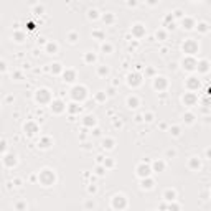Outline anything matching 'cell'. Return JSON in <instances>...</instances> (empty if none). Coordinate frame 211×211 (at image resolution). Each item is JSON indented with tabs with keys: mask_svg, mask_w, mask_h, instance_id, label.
I'll return each mask as SVG.
<instances>
[{
	"mask_svg": "<svg viewBox=\"0 0 211 211\" xmlns=\"http://www.w3.org/2000/svg\"><path fill=\"white\" fill-rule=\"evenodd\" d=\"M38 180L41 182V185H43V186H51L54 183V180H56V176H54V173L51 172V170L45 168V170H41V172H40Z\"/></svg>",
	"mask_w": 211,
	"mask_h": 211,
	"instance_id": "6da1fadb",
	"label": "cell"
},
{
	"mask_svg": "<svg viewBox=\"0 0 211 211\" xmlns=\"http://www.w3.org/2000/svg\"><path fill=\"white\" fill-rule=\"evenodd\" d=\"M183 53H186V54H196L198 51H200V45H198V41L196 40H185V43H183Z\"/></svg>",
	"mask_w": 211,
	"mask_h": 211,
	"instance_id": "7a4b0ae2",
	"label": "cell"
},
{
	"mask_svg": "<svg viewBox=\"0 0 211 211\" xmlns=\"http://www.w3.org/2000/svg\"><path fill=\"white\" fill-rule=\"evenodd\" d=\"M71 97L74 101H79V102H82V101L87 97V91L84 86H74L71 91Z\"/></svg>",
	"mask_w": 211,
	"mask_h": 211,
	"instance_id": "3957f363",
	"label": "cell"
},
{
	"mask_svg": "<svg viewBox=\"0 0 211 211\" xmlns=\"http://www.w3.org/2000/svg\"><path fill=\"white\" fill-rule=\"evenodd\" d=\"M182 66H183V69H186V71H193V69H196L198 61L195 60L191 54H186V56L182 60Z\"/></svg>",
	"mask_w": 211,
	"mask_h": 211,
	"instance_id": "277c9868",
	"label": "cell"
},
{
	"mask_svg": "<svg viewBox=\"0 0 211 211\" xmlns=\"http://www.w3.org/2000/svg\"><path fill=\"white\" fill-rule=\"evenodd\" d=\"M35 99L40 104H48V102H51V94L48 89H40V91H36Z\"/></svg>",
	"mask_w": 211,
	"mask_h": 211,
	"instance_id": "5b68a950",
	"label": "cell"
},
{
	"mask_svg": "<svg viewBox=\"0 0 211 211\" xmlns=\"http://www.w3.org/2000/svg\"><path fill=\"white\" fill-rule=\"evenodd\" d=\"M50 106H51V111H53L54 114H61V112H65L66 109H68V106L60 99H53L50 102Z\"/></svg>",
	"mask_w": 211,
	"mask_h": 211,
	"instance_id": "8992f818",
	"label": "cell"
},
{
	"mask_svg": "<svg viewBox=\"0 0 211 211\" xmlns=\"http://www.w3.org/2000/svg\"><path fill=\"white\" fill-rule=\"evenodd\" d=\"M112 208L114 210H124V208H127V200H125L124 195H115L114 198H112Z\"/></svg>",
	"mask_w": 211,
	"mask_h": 211,
	"instance_id": "52a82bcc",
	"label": "cell"
},
{
	"mask_svg": "<svg viewBox=\"0 0 211 211\" xmlns=\"http://www.w3.org/2000/svg\"><path fill=\"white\" fill-rule=\"evenodd\" d=\"M135 172H137V176H140V178H147V176H150V172H154L149 165L145 163H140L139 167L135 168Z\"/></svg>",
	"mask_w": 211,
	"mask_h": 211,
	"instance_id": "ba28073f",
	"label": "cell"
},
{
	"mask_svg": "<svg viewBox=\"0 0 211 211\" xmlns=\"http://www.w3.org/2000/svg\"><path fill=\"white\" fill-rule=\"evenodd\" d=\"M198 102V96L193 93V91H190V93H185V96H183V104L185 106H195V104Z\"/></svg>",
	"mask_w": 211,
	"mask_h": 211,
	"instance_id": "9c48e42d",
	"label": "cell"
},
{
	"mask_svg": "<svg viewBox=\"0 0 211 211\" xmlns=\"http://www.w3.org/2000/svg\"><path fill=\"white\" fill-rule=\"evenodd\" d=\"M167 86H168V81H167V78H163V76H157V78L154 79V87L155 89L163 91Z\"/></svg>",
	"mask_w": 211,
	"mask_h": 211,
	"instance_id": "30bf717a",
	"label": "cell"
},
{
	"mask_svg": "<svg viewBox=\"0 0 211 211\" xmlns=\"http://www.w3.org/2000/svg\"><path fill=\"white\" fill-rule=\"evenodd\" d=\"M130 32H132V35L135 36V38H142V36L145 35V26H143L142 23H135Z\"/></svg>",
	"mask_w": 211,
	"mask_h": 211,
	"instance_id": "8fae6325",
	"label": "cell"
},
{
	"mask_svg": "<svg viewBox=\"0 0 211 211\" xmlns=\"http://www.w3.org/2000/svg\"><path fill=\"white\" fill-rule=\"evenodd\" d=\"M127 82H129V86L137 87L140 82H142V76L137 74V73H134V74H129V76H127Z\"/></svg>",
	"mask_w": 211,
	"mask_h": 211,
	"instance_id": "7c38bea8",
	"label": "cell"
},
{
	"mask_svg": "<svg viewBox=\"0 0 211 211\" xmlns=\"http://www.w3.org/2000/svg\"><path fill=\"white\" fill-rule=\"evenodd\" d=\"M186 87H188L190 91H196L198 87H200V79H196V78H188V81H186Z\"/></svg>",
	"mask_w": 211,
	"mask_h": 211,
	"instance_id": "4fadbf2b",
	"label": "cell"
},
{
	"mask_svg": "<svg viewBox=\"0 0 211 211\" xmlns=\"http://www.w3.org/2000/svg\"><path fill=\"white\" fill-rule=\"evenodd\" d=\"M63 78H65V82H73L76 79V71L74 69H65L63 71Z\"/></svg>",
	"mask_w": 211,
	"mask_h": 211,
	"instance_id": "5bb4252c",
	"label": "cell"
},
{
	"mask_svg": "<svg viewBox=\"0 0 211 211\" xmlns=\"http://www.w3.org/2000/svg\"><path fill=\"white\" fill-rule=\"evenodd\" d=\"M182 25H183V30H193L195 26H196V25H195V20H193V18H190V17L183 18Z\"/></svg>",
	"mask_w": 211,
	"mask_h": 211,
	"instance_id": "9a60e30c",
	"label": "cell"
},
{
	"mask_svg": "<svg viewBox=\"0 0 211 211\" xmlns=\"http://www.w3.org/2000/svg\"><path fill=\"white\" fill-rule=\"evenodd\" d=\"M38 132V125L35 124V122H26L25 124V134H28V135H33V134Z\"/></svg>",
	"mask_w": 211,
	"mask_h": 211,
	"instance_id": "2e32d148",
	"label": "cell"
},
{
	"mask_svg": "<svg viewBox=\"0 0 211 211\" xmlns=\"http://www.w3.org/2000/svg\"><path fill=\"white\" fill-rule=\"evenodd\" d=\"M196 69L200 73H208V71H211V66H210V63H208L206 60H201V61H198Z\"/></svg>",
	"mask_w": 211,
	"mask_h": 211,
	"instance_id": "e0dca14e",
	"label": "cell"
},
{
	"mask_svg": "<svg viewBox=\"0 0 211 211\" xmlns=\"http://www.w3.org/2000/svg\"><path fill=\"white\" fill-rule=\"evenodd\" d=\"M188 167H190V170H200V168H201V162H200V158H198V157H191V158H190Z\"/></svg>",
	"mask_w": 211,
	"mask_h": 211,
	"instance_id": "ac0fdd59",
	"label": "cell"
},
{
	"mask_svg": "<svg viewBox=\"0 0 211 211\" xmlns=\"http://www.w3.org/2000/svg\"><path fill=\"white\" fill-rule=\"evenodd\" d=\"M154 185H155V182L150 178V176H147V178H142V190H152L154 188Z\"/></svg>",
	"mask_w": 211,
	"mask_h": 211,
	"instance_id": "d6986e66",
	"label": "cell"
},
{
	"mask_svg": "<svg viewBox=\"0 0 211 211\" xmlns=\"http://www.w3.org/2000/svg\"><path fill=\"white\" fill-rule=\"evenodd\" d=\"M152 170H154V172H163L165 170V162L163 160H155Z\"/></svg>",
	"mask_w": 211,
	"mask_h": 211,
	"instance_id": "ffe728a7",
	"label": "cell"
},
{
	"mask_svg": "<svg viewBox=\"0 0 211 211\" xmlns=\"http://www.w3.org/2000/svg\"><path fill=\"white\" fill-rule=\"evenodd\" d=\"M163 198H165V200H168V201L176 200V191H175V190H165Z\"/></svg>",
	"mask_w": 211,
	"mask_h": 211,
	"instance_id": "44dd1931",
	"label": "cell"
},
{
	"mask_svg": "<svg viewBox=\"0 0 211 211\" xmlns=\"http://www.w3.org/2000/svg\"><path fill=\"white\" fill-rule=\"evenodd\" d=\"M46 53H48V54H56V53H58V45L53 43V41L46 43Z\"/></svg>",
	"mask_w": 211,
	"mask_h": 211,
	"instance_id": "7402d4cb",
	"label": "cell"
},
{
	"mask_svg": "<svg viewBox=\"0 0 211 211\" xmlns=\"http://www.w3.org/2000/svg\"><path fill=\"white\" fill-rule=\"evenodd\" d=\"M127 106H129V109H135L137 106H139V99H137L135 96L127 97Z\"/></svg>",
	"mask_w": 211,
	"mask_h": 211,
	"instance_id": "603a6c76",
	"label": "cell"
},
{
	"mask_svg": "<svg viewBox=\"0 0 211 211\" xmlns=\"http://www.w3.org/2000/svg\"><path fill=\"white\" fill-rule=\"evenodd\" d=\"M82 124L86 125V127H93V125H96V117L94 115H86L84 121H82Z\"/></svg>",
	"mask_w": 211,
	"mask_h": 211,
	"instance_id": "cb8c5ba5",
	"label": "cell"
},
{
	"mask_svg": "<svg viewBox=\"0 0 211 211\" xmlns=\"http://www.w3.org/2000/svg\"><path fill=\"white\" fill-rule=\"evenodd\" d=\"M114 145H115V140L114 139H104L102 140V147H104V149H107V150L114 149Z\"/></svg>",
	"mask_w": 211,
	"mask_h": 211,
	"instance_id": "d4e9b609",
	"label": "cell"
},
{
	"mask_svg": "<svg viewBox=\"0 0 211 211\" xmlns=\"http://www.w3.org/2000/svg\"><path fill=\"white\" fill-rule=\"evenodd\" d=\"M66 111H68L69 114H78V112L81 111V106H78V104H69Z\"/></svg>",
	"mask_w": 211,
	"mask_h": 211,
	"instance_id": "484cf974",
	"label": "cell"
},
{
	"mask_svg": "<svg viewBox=\"0 0 211 211\" xmlns=\"http://www.w3.org/2000/svg\"><path fill=\"white\" fill-rule=\"evenodd\" d=\"M196 28H198V32H201V33H206L208 30H210V28H208V25H206L204 22L198 23V25H196Z\"/></svg>",
	"mask_w": 211,
	"mask_h": 211,
	"instance_id": "4316f807",
	"label": "cell"
},
{
	"mask_svg": "<svg viewBox=\"0 0 211 211\" xmlns=\"http://www.w3.org/2000/svg\"><path fill=\"white\" fill-rule=\"evenodd\" d=\"M78 38H79V35L76 32H69L68 33V40L71 41V43H76V40H78Z\"/></svg>",
	"mask_w": 211,
	"mask_h": 211,
	"instance_id": "83f0119b",
	"label": "cell"
},
{
	"mask_svg": "<svg viewBox=\"0 0 211 211\" xmlns=\"http://www.w3.org/2000/svg\"><path fill=\"white\" fill-rule=\"evenodd\" d=\"M84 61H86V63H94V61H96V54L94 53H86Z\"/></svg>",
	"mask_w": 211,
	"mask_h": 211,
	"instance_id": "f1b7e54d",
	"label": "cell"
},
{
	"mask_svg": "<svg viewBox=\"0 0 211 211\" xmlns=\"http://www.w3.org/2000/svg\"><path fill=\"white\" fill-rule=\"evenodd\" d=\"M97 73H99V76H107L109 74V68H107V66H99Z\"/></svg>",
	"mask_w": 211,
	"mask_h": 211,
	"instance_id": "f546056e",
	"label": "cell"
},
{
	"mask_svg": "<svg viewBox=\"0 0 211 211\" xmlns=\"http://www.w3.org/2000/svg\"><path fill=\"white\" fill-rule=\"evenodd\" d=\"M155 36H157V40H160V41H163V40L167 38V33H165L163 30H157V33H155Z\"/></svg>",
	"mask_w": 211,
	"mask_h": 211,
	"instance_id": "4dcf8cb0",
	"label": "cell"
},
{
	"mask_svg": "<svg viewBox=\"0 0 211 211\" xmlns=\"http://www.w3.org/2000/svg\"><path fill=\"white\" fill-rule=\"evenodd\" d=\"M48 143H51V140L48 139V137H45V139H43V140H41V142L38 143V147H41V149H48V147H50V145H48Z\"/></svg>",
	"mask_w": 211,
	"mask_h": 211,
	"instance_id": "1f68e13d",
	"label": "cell"
},
{
	"mask_svg": "<svg viewBox=\"0 0 211 211\" xmlns=\"http://www.w3.org/2000/svg\"><path fill=\"white\" fill-rule=\"evenodd\" d=\"M102 51H104V53H112V45L107 43V41L102 43Z\"/></svg>",
	"mask_w": 211,
	"mask_h": 211,
	"instance_id": "d6a6232c",
	"label": "cell"
},
{
	"mask_svg": "<svg viewBox=\"0 0 211 211\" xmlns=\"http://www.w3.org/2000/svg\"><path fill=\"white\" fill-rule=\"evenodd\" d=\"M102 20H104L106 23H112V22H114V15H112V13H106V15L102 17Z\"/></svg>",
	"mask_w": 211,
	"mask_h": 211,
	"instance_id": "836d02e7",
	"label": "cell"
},
{
	"mask_svg": "<svg viewBox=\"0 0 211 211\" xmlns=\"http://www.w3.org/2000/svg\"><path fill=\"white\" fill-rule=\"evenodd\" d=\"M13 38H15V41H18V43H22V41H23V33H20V32H15V33H13Z\"/></svg>",
	"mask_w": 211,
	"mask_h": 211,
	"instance_id": "e575fe53",
	"label": "cell"
},
{
	"mask_svg": "<svg viewBox=\"0 0 211 211\" xmlns=\"http://www.w3.org/2000/svg\"><path fill=\"white\" fill-rule=\"evenodd\" d=\"M183 119H185V122H186V124H193V121H195V115H193V114H186V115H183Z\"/></svg>",
	"mask_w": 211,
	"mask_h": 211,
	"instance_id": "d590c367",
	"label": "cell"
},
{
	"mask_svg": "<svg viewBox=\"0 0 211 211\" xmlns=\"http://www.w3.org/2000/svg\"><path fill=\"white\" fill-rule=\"evenodd\" d=\"M170 134H172L173 137H178L180 135V127H176V125L175 127H170Z\"/></svg>",
	"mask_w": 211,
	"mask_h": 211,
	"instance_id": "8d00e7d4",
	"label": "cell"
},
{
	"mask_svg": "<svg viewBox=\"0 0 211 211\" xmlns=\"http://www.w3.org/2000/svg\"><path fill=\"white\" fill-rule=\"evenodd\" d=\"M63 71V68H61V65H58V63H54V65H51V73H60Z\"/></svg>",
	"mask_w": 211,
	"mask_h": 211,
	"instance_id": "74e56055",
	"label": "cell"
},
{
	"mask_svg": "<svg viewBox=\"0 0 211 211\" xmlns=\"http://www.w3.org/2000/svg\"><path fill=\"white\" fill-rule=\"evenodd\" d=\"M106 97H107V96H106V93H102V91H99V93L96 94V99L101 101V102H102V101H106Z\"/></svg>",
	"mask_w": 211,
	"mask_h": 211,
	"instance_id": "f35d334b",
	"label": "cell"
},
{
	"mask_svg": "<svg viewBox=\"0 0 211 211\" xmlns=\"http://www.w3.org/2000/svg\"><path fill=\"white\" fill-rule=\"evenodd\" d=\"M93 35L96 36V38H99L101 41H104V40H106V36H104V33H102V32H97V30H96V32H93Z\"/></svg>",
	"mask_w": 211,
	"mask_h": 211,
	"instance_id": "ab89813d",
	"label": "cell"
},
{
	"mask_svg": "<svg viewBox=\"0 0 211 211\" xmlns=\"http://www.w3.org/2000/svg\"><path fill=\"white\" fill-rule=\"evenodd\" d=\"M104 167H106V168H111V167H114V162H112L111 158H106V160H104Z\"/></svg>",
	"mask_w": 211,
	"mask_h": 211,
	"instance_id": "60d3db41",
	"label": "cell"
},
{
	"mask_svg": "<svg viewBox=\"0 0 211 211\" xmlns=\"http://www.w3.org/2000/svg\"><path fill=\"white\" fill-rule=\"evenodd\" d=\"M106 172H107V168H106V167H97V168H96V173H97V175H104Z\"/></svg>",
	"mask_w": 211,
	"mask_h": 211,
	"instance_id": "b9f144b4",
	"label": "cell"
},
{
	"mask_svg": "<svg viewBox=\"0 0 211 211\" xmlns=\"http://www.w3.org/2000/svg\"><path fill=\"white\" fill-rule=\"evenodd\" d=\"M89 18H93V20H96L97 18V10H89V15H87Z\"/></svg>",
	"mask_w": 211,
	"mask_h": 211,
	"instance_id": "7bdbcfd3",
	"label": "cell"
},
{
	"mask_svg": "<svg viewBox=\"0 0 211 211\" xmlns=\"http://www.w3.org/2000/svg\"><path fill=\"white\" fill-rule=\"evenodd\" d=\"M143 117H147L145 121H149V122H150V121H152V117H154V114H150V112H149V114H145Z\"/></svg>",
	"mask_w": 211,
	"mask_h": 211,
	"instance_id": "ee69618b",
	"label": "cell"
},
{
	"mask_svg": "<svg viewBox=\"0 0 211 211\" xmlns=\"http://www.w3.org/2000/svg\"><path fill=\"white\" fill-rule=\"evenodd\" d=\"M35 12H36V15H40L41 12H43V7H40V8H35Z\"/></svg>",
	"mask_w": 211,
	"mask_h": 211,
	"instance_id": "f6af8a7d",
	"label": "cell"
},
{
	"mask_svg": "<svg viewBox=\"0 0 211 211\" xmlns=\"http://www.w3.org/2000/svg\"><path fill=\"white\" fill-rule=\"evenodd\" d=\"M206 157L211 158V149H208V150H206Z\"/></svg>",
	"mask_w": 211,
	"mask_h": 211,
	"instance_id": "bcb514c9",
	"label": "cell"
},
{
	"mask_svg": "<svg viewBox=\"0 0 211 211\" xmlns=\"http://www.w3.org/2000/svg\"><path fill=\"white\" fill-rule=\"evenodd\" d=\"M135 4H137L135 0H129V5H130V7H132V5H135Z\"/></svg>",
	"mask_w": 211,
	"mask_h": 211,
	"instance_id": "7dc6e473",
	"label": "cell"
},
{
	"mask_svg": "<svg viewBox=\"0 0 211 211\" xmlns=\"http://www.w3.org/2000/svg\"><path fill=\"white\" fill-rule=\"evenodd\" d=\"M195 2H196V0H195Z\"/></svg>",
	"mask_w": 211,
	"mask_h": 211,
	"instance_id": "c3c4849f",
	"label": "cell"
}]
</instances>
